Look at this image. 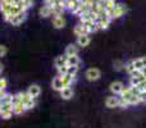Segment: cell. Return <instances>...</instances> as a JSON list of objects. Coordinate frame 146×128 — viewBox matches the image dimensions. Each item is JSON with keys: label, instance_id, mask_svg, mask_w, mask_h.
<instances>
[{"label": "cell", "instance_id": "cell-1", "mask_svg": "<svg viewBox=\"0 0 146 128\" xmlns=\"http://www.w3.org/2000/svg\"><path fill=\"white\" fill-rule=\"evenodd\" d=\"M119 96H121L124 101H127L128 105H136V104L141 103V100H140V94L137 92V90L135 87H132V86L124 87Z\"/></svg>", "mask_w": 146, "mask_h": 128}, {"label": "cell", "instance_id": "cell-2", "mask_svg": "<svg viewBox=\"0 0 146 128\" xmlns=\"http://www.w3.org/2000/svg\"><path fill=\"white\" fill-rule=\"evenodd\" d=\"M18 96V100L19 103L25 104L26 106V110H30V109L35 108V99H32L27 92H18L17 94Z\"/></svg>", "mask_w": 146, "mask_h": 128}, {"label": "cell", "instance_id": "cell-3", "mask_svg": "<svg viewBox=\"0 0 146 128\" xmlns=\"http://www.w3.org/2000/svg\"><path fill=\"white\" fill-rule=\"evenodd\" d=\"M126 12H127L126 5H123V4H118V3H117L115 8H114V10L111 12V14H110V19H114V18H119V17H122V15H124V13H126Z\"/></svg>", "mask_w": 146, "mask_h": 128}, {"label": "cell", "instance_id": "cell-4", "mask_svg": "<svg viewBox=\"0 0 146 128\" xmlns=\"http://www.w3.org/2000/svg\"><path fill=\"white\" fill-rule=\"evenodd\" d=\"M86 78L88 81H98L101 77V72L98 68H90V69L86 70Z\"/></svg>", "mask_w": 146, "mask_h": 128}, {"label": "cell", "instance_id": "cell-5", "mask_svg": "<svg viewBox=\"0 0 146 128\" xmlns=\"http://www.w3.org/2000/svg\"><path fill=\"white\" fill-rule=\"evenodd\" d=\"M25 19H26V12H21V13H18V14L10 17L9 19H7V22L12 23L13 26H18V25H21Z\"/></svg>", "mask_w": 146, "mask_h": 128}, {"label": "cell", "instance_id": "cell-6", "mask_svg": "<svg viewBox=\"0 0 146 128\" xmlns=\"http://www.w3.org/2000/svg\"><path fill=\"white\" fill-rule=\"evenodd\" d=\"M123 88H124V85L121 82V81H114V82L110 83V91L114 94V95H121Z\"/></svg>", "mask_w": 146, "mask_h": 128}, {"label": "cell", "instance_id": "cell-7", "mask_svg": "<svg viewBox=\"0 0 146 128\" xmlns=\"http://www.w3.org/2000/svg\"><path fill=\"white\" fill-rule=\"evenodd\" d=\"M81 7V1L80 0H66V8H68L72 13H77V10Z\"/></svg>", "mask_w": 146, "mask_h": 128}, {"label": "cell", "instance_id": "cell-8", "mask_svg": "<svg viewBox=\"0 0 146 128\" xmlns=\"http://www.w3.org/2000/svg\"><path fill=\"white\" fill-rule=\"evenodd\" d=\"M132 63H133V67H135V69H136V70L145 72V69H146V56H144V58L135 59V60H132Z\"/></svg>", "mask_w": 146, "mask_h": 128}, {"label": "cell", "instance_id": "cell-9", "mask_svg": "<svg viewBox=\"0 0 146 128\" xmlns=\"http://www.w3.org/2000/svg\"><path fill=\"white\" fill-rule=\"evenodd\" d=\"M27 94L31 96L32 99H37L41 94V87L38 85H31L27 90Z\"/></svg>", "mask_w": 146, "mask_h": 128}, {"label": "cell", "instance_id": "cell-10", "mask_svg": "<svg viewBox=\"0 0 146 128\" xmlns=\"http://www.w3.org/2000/svg\"><path fill=\"white\" fill-rule=\"evenodd\" d=\"M81 25H83V27H85V30H86V32L90 35V33H92V32H96V31L99 30L98 28V23L96 22H86V23H81Z\"/></svg>", "mask_w": 146, "mask_h": 128}, {"label": "cell", "instance_id": "cell-11", "mask_svg": "<svg viewBox=\"0 0 146 128\" xmlns=\"http://www.w3.org/2000/svg\"><path fill=\"white\" fill-rule=\"evenodd\" d=\"M90 42H91L90 35H83V36L77 37V45L81 46V48H86V46H88Z\"/></svg>", "mask_w": 146, "mask_h": 128}, {"label": "cell", "instance_id": "cell-12", "mask_svg": "<svg viewBox=\"0 0 146 128\" xmlns=\"http://www.w3.org/2000/svg\"><path fill=\"white\" fill-rule=\"evenodd\" d=\"M53 26L55 28H63L66 26V19L63 15H55L53 18Z\"/></svg>", "mask_w": 146, "mask_h": 128}, {"label": "cell", "instance_id": "cell-13", "mask_svg": "<svg viewBox=\"0 0 146 128\" xmlns=\"http://www.w3.org/2000/svg\"><path fill=\"white\" fill-rule=\"evenodd\" d=\"M110 21L111 19L109 17L98 19V21H96V23H98V28H99V30H106V28L109 27V25H110Z\"/></svg>", "mask_w": 146, "mask_h": 128}, {"label": "cell", "instance_id": "cell-14", "mask_svg": "<svg viewBox=\"0 0 146 128\" xmlns=\"http://www.w3.org/2000/svg\"><path fill=\"white\" fill-rule=\"evenodd\" d=\"M51 86H53V88H54V90H56V91H62V90H63L64 86H63V81H62L60 76H56V77L54 78L53 82H51Z\"/></svg>", "mask_w": 146, "mask_h": 128}, {"label": "cell", "instance_id": "cell-15", "mask_svg": "<svg viewBox=\"0 0 146 128\" xmlns=\"http://www.w3.org/2000/svg\"><path fill=\"white\" fill-rule=\"evenodd\" d=\"M81 60L78 58V55H72V56H67V65L68 67H80Z\"/></svg>", "mask_w": 146, "mask_h": 128}, {"label": "cell", "instance_id": "cell-16", "mask_svg": "<svg viewBox=\"0 0 146 128\" xmlns=\"http://www.w3.org/2000/svg\"><path fill=\"white\" fill-rule=\"evenodd\" d=\"M105 105L110 109L118 108V97H115V96H108L105 100Z\"/></svg>", "mask_w": 146, "mask_h": 128}, {"label": "cell", "instance_id": "cell-17", "mask_svg": "<svg viewBox=\"0 0 146 128\" xmlns=\"http://www.w3.org/2000/svg\"><path fill=\"white\" fill-rule=\"evenodd\" d=\"M73 88L72 87H64L63 90L60 91V96L62 99H64V100H69V99L73 97Z\"/></svg>", "mask_w": 146, "mask_h": 128}, {"label": "cell", "instance_id": "cell-18", "mask_svg": "<svg viewBox=\"0 0 146 128\" xmlns=\"http://www.w3.org/2000/svg\"><path fill=\"white\" fill-rule=\"evenodd\" d=\"M26 111V106L25 104L22 103H17V104H13V114H17V115H21Z\"/></svg>", "mask_w": 146, "mask_h": 128}, {"label": "cell", "instance_id": "cell-19", "mask_svg": "<svg viewBox=\"0 0 146 128\" xmlns=\"http://www.w3.org/2000/svg\"><path fill=\"white\" fill-rule=\"evenodd\" d=\"M40 15L41 17H44V18H46V17H50L51 14H53V10H51V7H48V5H44V7H41L40 8Z\"/></svg>", "mask_w": 146, "mask_h": 128}, {"label": "cell", "instance_id": "cell-20", "mask_svg": "<svg viewBox=\"0 0 146 128\" xmlns=\"http://www.w3.org/2000/svg\"><path fill=\"white\" fill-rule=\"evenodd\" d=\"M66 55H67V56L78 55V48H77L76 45H73V44L68 45V46H67V49H66Z\"/></svg>", "mask_w": 146, "mask_h": 128}, {"label": "cell", "instance_id": "cell-21", "mask_svg": "<svg viewBox=\"0 0 146 128\" xmlns=\"http://www.w3.org/2000/svg\"><path fill=\"white\" fill-rule=\"evenodd\" d=\"M73 32H74V35L77 36V37H80V36H83V35H88L87 32H86L85 27H83V25H77L74 27V30H73Z\"/></svg>", "mask_w": 146, "mask_h": 128}, {"label": "cell", "instance_id": "cell-22", "mask_svg": "<svg viewBox=\"0 0 146 128\" xmlns=\"http://www.w3.org/2000/svg\"><path fill=\"white\" fill-rule=\"evenodd\" d=\"M60 77H62V81H63V86H64V87H71L73 81H74V77H72V76H69V74L60 76Z\"/></svg>", "mask_w": 146, "mask_h": 128}, {"label": "cell", "instance_id": "cell-23", "mask_svg": "<svg viewBox=\"0 0 146 128\" xmlns=\"http://www.w3.org/2000/svg\"><path fill=\"white\" fill-rule=\"evenodd\" d=\"M54 64H55L56 68L67 65V55H64V56L62 55V56H58V58H55V60H54Z\"/></svg>", "mask_w": 146, "mask_h": 128}, {"label": "cell", "instance_id": "cell-24", "mask_svg": "<svg viewBox=\"0 0 146 128\" xmlns=\"http://www.w3.org/2000/svg\"><path fill=\"white\" fill-rule=\"evenodd\" d=\"M124 69H126V72L128 73L129 76H131L132 73H133L135 70H136V69H135V67H133V63H132V60H131V62H128V63H126V64H124Z\"/></svg>", "mask_w": 146, "mask_h": 128}, {"label": "cell", "instance_id": "cell-25", "mask_svg": "<svg viewBox=\"0 0 146 128\" xmlns=\"http://www.w3.org/2000/svg\"><path fill=\"white\" fill-rule=\"evenodd\" d=\"M135 88L137 90V92H139V94L145 92V91H146V80H145V81H142V82H140Z\"/></svg>", "mask_w": 146, "mask_h": 128}, {"label": "cell", "instance_id": "cell-26", "mask_svg": "<svg viewBox=\"0 0 146 128\" xmlns=\"http://www.w3.org/2000/svg\"><path fill=\"white\" fill-rule=\"evenodd\" d=\"M56 70H58V76H66L67 72H68V65L59 67V68H56Z\"/></svg>", "mask_w": 146, "mask_h": 128}, {"label": "cell", "instance_id": "cell-27", "mask_svg": "<svg viewBox=\"0 0 146 128\" xmlns=\"http://www.w3.org/2000/svg\"><path fill=\"white\" fill-rule=\"evenodd\" d=\"M77 72H78V67H68V72H67V74L72 76V77H76Z\"/></svg>", "mask_w": 146, "mask_h": 128}, {"label": "cell", "instance_id": "cell-28", "mask_svg": "<svg viewBox=\"0 0 146 128\" xmlns=\"http://www.w3.org/2000/svg\"><path fill=\"white\" fill-rule=\"evenodd\" d=\"M12 115H13V111L12 110L1 111V113H0V117H1L3 119H9V118H12Z\"/></svg>", "mask_w": 146, "mask_h": 128}, {"label": "cell", "instance_id": "cell-29", "mask_svg": "<svg viewBox=\"0 0 146 128\" xmlns=\"http://www.w3.org/2000/svg\"><path fill=\"white\" fill-rule=\"evenodd\" d=\"M127 106H129L128 103H127V101H124L121 96H118V108H127Z\"/></svg>", "mask_w": 146, "mask_h": 128}, {"label": "cell", "instance_id": "cell-30", "mask_svg": "<svg viewBox=\"0 0 146 128\" xmlns=\"http://www.w3.org/2000/svg\"><path fill=\"white\" fill-rule=\"evenodd\" d=\"M114 68H115L117 70H121L122 68H124V63L122 60H115L114 62Z\"/></svg>", "mask_w": 146, "mask_h": 128}, {"label": "cell", "instance_id": "cell-31", "mask_svg": "<svg viewBox=\"0 0 146 128\" xmlns=\"http://www.w3.org/2000/svg\"><path fill=\"white\" fill-rule=\"evenodd\" d=\"M8 86V81L5 78H0V90H5Z\"/></svg>", "mask_w": 146, "mask_h": 128}, {"label": "cell", "instance_id": "cell-32", "mask_svg": "<svg viewBox=\"0 0 146 128\" xmlns=\"http://www.w3.org/2000/svg\"><path fill=\"white\" fill-rule=\"evenodd\" d=\"M7 53H8V49H7V46H4V45H0V58H3V56H5V55H7Z\"/></svg>", "mask_w": 146, "mask_h": 128}, {"label": "cell", "instance_id": "cell-33", "mask_svg": "<svg viewBox=\"0 0 146 128\" xmlns=\"http://www.w3.org/2000/svg\"><path fill=\"white\" fill-rule=\"evenodd\" d=\"M32 4H33V1H32V0H26V1H25V7H23V9H25V12L28 9V8H31V7H32Z\"/></svg>", "mask_w": 146, "mask_h": 128}, {"label": "cell", "instance_id": "cell-34", "mask_svg": "<svg viewBox=\"0 0 146 128\" xmlns=\"http://www.w3.org/2000/svg\"><path fill=\"white\" fill-rule=\"evenodd\" d=\"M140 100H141V103H146V91L140 94Z\"/></svg>", "mask_w": 146, "mask_h": 128}, {"label": "cell", "instance_id": "cell-35", "mask_svg": "<svg viewBox=\"0 0 146 128\" xmlns=\"http://www.w3.org/2000/svg\"><path fill=\"white\" fill-rule=\"evenodd\" d=\"M7 95H8V94L5 92V90H0V100H1L3 97H5Z\"/></svg>", "mask_w": 146, "mask_h": 128}, {"label": "cell", "instance_id": "cell-36", "mask_svg": "<svg viewBox=\"0 0 146 128\" xmlns=\"http://www.w3.org/2000/svg\"><path fill=\"white\" fill-rule=\"evenodd\" d=\"M3 69H4V68H3V64H1V63H0V73H1V72H3Z\"/></svg>", "mask_w": 146, "mask_h": 128}]
</instances>
